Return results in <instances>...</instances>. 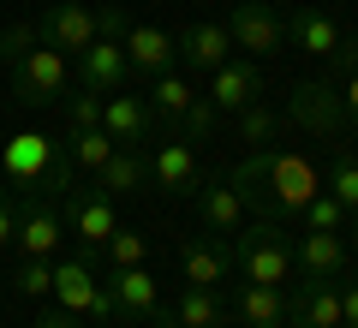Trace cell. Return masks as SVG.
<instances>
[{
  "mask_svg": "<svg viewBox=\"0 0 358 328\" xmlns=\"http://www.w3.org/2000/svg\"><path fill=\"white\" fill-rule=\"evenodd\" d=\"M227 251H233V269H239L251 287H287V280H293V239H287L275 221H263V215H257L251 227L233 233Z\"/></svg>",
  "mask_w": 358,
  "mask_h": 328,
  "instance_id": "1",
  "label": "cell"
},
{
  "mask_svg": "<svg viewBox=\"0 0 358 328\" xmlns=\"http://www.w3.org/2000/svg\"><path fill=\"white\" fill-rule=\"evenodd\" d=\"M317 191H322V179H317V167H310L305 155L275 150V167H268V185H263V197H257V215H263V221L299 215L310 197H317Z\"/></svg>",
  "mask_w": 358,
  "mask_h": 328,
  "instance_id": "2",
  "label": "cell"
},
{
  "mask_svg": "<svg viewBox=\"0 0 358 328\" xmlns=\"http://www.w3.org/2000/svg\"><path fill=\"white\" fill-rule=\"evenodd\" d=\"M72 90V60H66L60 48H30L24 60L13 66V96L24 101V108H54V101Z\"/></svg>",
  "mask_w": 358,
  "mask_h": 328,
  "instance_id": "3",
  "label": "cell"
},
{
  "mask_svg": "<svg viewBox=\"0 0 358 328\" xmlns=\"http://www.w3.org/2000/svg\"><path fill=\"white\" fill-rule=\"evenodd\" d=\"M227 36H233V48H245V60H268V54L287 48V18L268 0H233Z\"/></svg>",
  "mask_w": 358,
  "mask_h": 328,
  "instance_id": "4",
  "label": "cell"
},
{
  "mask_svg": "<svg viewBox=\"0 0 358 328\" xmlns=\"http://www.w3.org/2000/svg\"><path fill=\"white\" fill-rule=\"evenodd\" d=\"M281 120H287V126H299V131H310V138H341V131H346L341 90L322 84V78H310V84H293V96H287Z\"/></svg>",
  "mask_w": 358,
  "mask_h": 328,
  "instance_id": "5",
  "label": "cell"
},
{
  "mask_svg": "<svg viewBox=\"0 0 358 328\" xmlns=\"http://www.w3.org/2000/svg\"><path fill=\"white\" fill-rule=\"evenodd\" d=\"M96 36H102L96 30V6H84V0H48L42 18H36V42L42 48H60L66 60H78Z\"/></svg>",
  "mask_w": 358,
  "mask_h": 328,
  "instance_id": "6",
  "label": "cell"
},
{
  "mask_svg": "<svg viewBox=\"0 0 358 328\" xmlns=\"http://www.w3.org/2000/svg\"><path fill=\"white\" fill-rule=\"evenodd\" d=\"M60 215L72 221V233H78V257L96 269V263H102L108 233L120 227V221H114V197H108L102 185H96V191H78V197H60Z\"/></svg>",
  "mask_w": 358,
  "mask_h": 328,
  "instance_id": "7",
  "label": "cell"
},
{
  "mask_svg": "<svg viewBox=\"0 0 358 328\" xmlns=\"http://www.w3.org/2000/svg\"><path fill=\"white\" fill-rule=\"evenodd\" d=\"M60 239H66V215L54 197L42 191H24L18 197V257H60Z\"/></svg>",
  "mask_w": 358,
  "mask_h": 328,
  "instance_id": "8",
  "label": "cell"
},
{
  "mask_svg": "<svg viewBox=\"0 0 358 328\" xmlns=\"http://www.w3.org/2000/svg\"><path fill=\"white\" fill-rule=\"evenodd\" d=\"M126 78H131V60H126V48H120V42L96 36L84 54H78V90H96V96H120V90H126Z\"/></svg>",
  "mask_w": 358,
  "mask_h": 328,
  "instance_id": "9",
  "label": "cell"
},
{
  "mask_svg": "<svg viewBox=\"0 0 358 328\" xmlns=\"http://www.w3.org/2000/svg\"><path fill=\"white\" fill-rule=\"evenodd\" d=\"M173 48H179V60L192 66L197 78H209L215 66L233 60V36H227V24H215V18H197V24H185V30L173 36Z\"/></svg>",
  "mask_w": 358,
  "mask_h": 328,
  "instance_id": "10",
  "label": "cell"
},
{
  "mask_svg": "<svg viewBox=\"0 0 358 328\" xmlns=\"http://www.w3.org/2000/svg\"><path fill=\"white\" fill-rule=\"evenodd\" d=\"M293 269L305 280H341L346 275V239H341V233L305 227V233H299V245H293Z\"/></svg>",
  "mask_w": 358,
  "mask_h": 328,
  "instance_id": "11",
  "label": "cell"
},
{
  "mask_svg": "<svg viewBox=\"0 0 358 328\" xmlns=\"http://www.w3.org/2000/svg\"><path fill=\"white\" fill-rule=\"evenodd\" d=\"M108 287H114V299H120V316L126 322H150L155 311H162V280L150 275V269H108Z\"/></svg>",
  "mask_w": 358,
  "mask_h": 328,
  "instance_id": "12",
  "label": "cell"
},
{
  "mask_svg": "<svg viewBox=\"0 0 358 328\" xmlns=\"http://www.w3.org/2000/svg\"><path fill=\"white\" fill-rule=\"evenodd\" d=\"M150 126H155V114H150L143 96H108L102 101V131L120 150H143V143H150Z\"/></svg>",
  "mask_w": 358,
  "mask_h": 328,
  "instance_id": "13",
  "label": "cell"
},
{
  "mask_svg": "<svg viewBox=\"0 0 358 328\" xmlns=\"http://www.w3.org/2000/svg\"><path fill=\"white\" fill-rule=\"evenodd\" d=\"M150 179H155V191H173V197L197 191V185H203V167H197V150H192V143H179V138H167L162 150L150 155Z\"/></svg>",
  "mask_w": 358,
  "mask_h": 328,
  "instance_id": "14",
  "label": "cell"
},
{
  "mask_svg": "<svg viewBox=\"0 0 358 328\" xmlns=\"http://www.w3.org/2000/svg\"><path fill=\"white\" fill-rule=\"evenodd\" d=\"M203 96L215 101L221 114H239L245 101L263 96V72H257V60H227V66L209 72V90H203Z\"/></svg>",
  "mask_w": 358,
  "mask_h": 328,
  "instance_id": "15",
  "label": "cell"
},
{
  "mask_svg": "<svg viewBox=\"0 0 358 328\" xmlns=\"http://www.w3.org/2000/svg\"><path fill=\"white\" fill-rule=\"evenodd\" d=\"M287 42H293L299 54H317V60H329V54L346 48V30L334 24L329 13H317V6H293V18H287Z\"/></svg>",
  "mask_w": 358,
  "mask_h": 328,
  "instance_id": "16",
  "label": "cell"
},
{
  "mask_svg": "<svg viewBox=\"0 0 358 328\" xmlns=\"http://www.w3.org/2000/svg\"><path fill=\"white\" fill-rule=\"evenodd\" d=\"M120 48H126L131 72H143V78H162V72H173V60H179L173 36H167L162 24H131L126 36H120Z\"/></svg>",
  "mask_w": 358,
  "mask_h": 328,
  "instance_id": "17",
  "label": "cell"
},
{
  "mask_svg": "<svg viewBox=\"0 0 358 328\" xmlns=\"http://www.w3.org/2000/svg\"><path fill=\"white\" fill-rule=\"evenodd\" d=\"M287 328H341V292H334V280H305L287 299Z\"/></svg>",
  "mask_w": 358,
  "mask_h": 328,
  "instance_id": "18",
  "label": "cell"
},
{
  "mask_svg": "<svg viewBox=\"0 0 358 328\" xmlns=\"http://www.w3.org/2000/svg\"><path fill=\"white\" fill-rule=\"evenodd\" d=\"M197 215H203V227L215 233V239H233V233L245 227V197L227 179H203V185H197Z\"/></svg>",
  "mask_w": 358,
  "mask_h": 328,
  "instance_id": "19",
  "label": "cell"
},
{
  "mask_svg": "<svg viewBox=\"0 0 358 328\" xmlns=\"http://www.w3.org/2000/svg\"><path fill=\"white\" fill-rule=\"evenodd\" d=\"M48 162H54V143L42 138V131H18V138L0 150V167H6L13 185H36V179L48 173Z\"/></svg>",
  "mask_w": 358,
  "mask_h": 328,
  "instance_id": "20",
  "label": "cell"
},
{
  "mask_svg": "<svg viewBox=\"0 0 358 328\" xmlns=\"http://www.w3.org/2000/svg\"><path fill=\"white\" fill-rule=\"evenodd\" d=\"M96 269L84 263V257H54V299H60V311H72V316H84L90 311V299H96Z\"/></svg>",
  "mask_w": 358,
  "mask_h": 328,
  "instance_id": "21",
  "label": "cell"
},
{
  "mask_svg": "<svg viewBox=\"0 0 358 328\" xmlns=\"http://www.w3.org/2000/svg\"><path fill=\"white\" fill-rule=\"evenodd\" d=\"M239 328H287V287H239Z\"/></svg>",
  "mask_w": 358,
  "mask_h": 328,
  "instance_id": "22",
  "label": "cell"
},
{
  "mask_svg": "<svg viewBox=\"0 0 358 328\" xmlns=\"http://www.w3.org/2000/svg\"><path fill=\"white\" fill-rule=\"evenodd\" d=\"M96 185H102L108 197L143 191V185H150V155H143V150H114V155L102 162V173H96Z\"/></svg>",
  "mask_w": 358,
  "mask_h": 328,
  "instance_id": "23",
  "label": "cell"
},
{
  "mask_svg": "<svg viewBox=\"0 0 358 328\" xmlns=\"http://www.w3.org/2000/svg\"><path fill=\"white\" fill-rule=\"evenodd\" d=\"M179 269H185V287H221L227 269H233V251H227V239L221 245H185Z\"/></svg>",
  "mask_w": 358,
  "mask_h": 328,
  "instance_id": "24",
  "label": "cell"
},
{
  "mask_svg": "<svg viewBox=\"0 0 358 328\" xmlns=\"http://www.w3.org/2000/svg\"><path fill=\"white\" fill-rule=\"evenodd\" d=\"M192 96H197V90H192V78H179V72H162V78H155V96H150V114L162 120L167 131H173V126H179V114L192 108Z\"/></svg>",
  "mask_w": 358,
  "mask_h": 328,
  "instance_id": "25",
  "label": "cell"
},
{
  "mask_svg": "<svg viewBox=\"0 0 358 328\" xmlns=\"http://www.w3.org/2000/svg\"><path fill=\"white\" fill-rule=\"evenodd\" d=\"M173 316L185 328H221V316H227V311H221L215 287H185V292H179V304H173Z\"/></svg>",
  "mask_w": 358,
  "mask_h": 328,
  "instance_id": "26",
  "label": "cell"
},
{
  "mask_svg": "<svg viewBox=\"0 0 358 328\" xmlns=\"http://www.w3.org/2000/svg\"><path fill=\"white\" fill-rule=\"evenodd\" d=\"M281 126H287V120L275 114V108H268L263 96H257V101H245V108H239V138L251 143V150H268V143H275V131H281Z\"/></svg>",
  "mask_w": 358,
  "mask_h": 328,
  "instance_id": "27",
  "label": "cell"
},
{
  "mask_svg": "<svg viewBox=\"0 0 358 328\" xmlns=\"http://www.w3.org/2000/svg\"><path fill=\"white\" fill-rule=\"evenodd\" d=\"M268 167H275V150H251V155H245V162L227 173V185L239 191L251 209H257V197H263V185H268Z\"/></svg>",
  "mask_w": 358,
  "mask_h": 328,
  "instance_id": "28",
  "label": "cell"
},
{
  "mask_svg": "<svg viewBox=\"0 0 358 328\" xmlns=\"http://www.w3.org/2000/svg\"><path fill=\"white\" fill-rule=\"evenodd\" d=\"M114 150H120V143L108 138L102 126H96V131H72V138H66V155H72V167H84V173H102V162Z\"/></svg>",
  "mask_w": 358,
  "mask_h": 328,
  "instance_id": "29",
  "label": "cell"
},
{
  "mask_svg": "<svg viewBox=\"0 0 358 328\" xmlns=\"http://www.w3.org/2000/svg\"><path fill=\"white\" fill-rule=\"evenodd\" d=\"M221 126V108L209 96H192V108L179 114V126H173V138L179 143H209V131Z\"/></svg>",
  "mask_w": 358,
  "mask_h": 328,
  "instance_id": "30",
  "label": "cell"
},
{
  "mask_svg": "<svg viewBox=\"0 0 358 328\" xmlns=\"http://www.w3.org/2000/svg\"><path fill=\"white\" fill-rule=\"evenodd\" d=\"M322 191H329L346 215L358 209V155H352V150H341V155L329 162V185H322Z\"/></svg>",
  "mask_w": 358,
  "mask_h": 328,
  "instance_id": "31",
  "label": "cell"
},
{
  "mask_svg": "<svg viewBox=\"0 0 358 328\" xmlns=\"http://www.w3.org/2000/svg\"><path fill=\"white\" fill-rule=\"evenodd\" d=\"M13 292H24V299H48V292H54V257H18Z\"/></svg>",
  "mask_w": 358,
  "mask_h": 328,
  "instance_id": "32",
  "label": "cell"
},
{
  "mask_svg": "<svg viewBox=\"0 0 358 328\" xmlns=\"http://www.w3.org/2000/svg\"><path fill=\"white\" fill-rule=\"evenodd\" d=\"M102 257H108V269H138L143 257H150V239H143L138 227H114L108 245H102Z\"/></svg>",
  "mask_w": 358,
  "mask_h": 328,
  "instance_id": "33",
  "label": "cell"
},
{
  "mask_svg": "<svg viewBox=\"0 0 358 328\" xmlns=\"http://www.w3.org/2000/svg\"><path fill=\"white\" fill-rule=\"evenodd\" d=\"M102 101L108 96H96V90H66V126L72 131H96L102 126Z\"/></svg>",
  "mask_w": 358,
  "mask_h": 328,
  "instance_id": "34",
  "label": "cell"
},
{
  "mask_svg": "<svg viewBox=\"0 0 358 328\" xmlns=\"http://www.w3.org/2000/svg\"><path fill=\"white\" fill-rule=\"evenodd\" d=\"M299 221H305V227H317V233H341V227H346V209L329 197V191H317V197L299 209Z\"/></svg>",
  "mask_w": 358,
  "mask_h": 328,
  "instance_id": "35",
  "label": "cell"
},
{
  "mask_svg": "<svg viewBox=\"0 0 358 328\" xmlns=\"http://www.w3.org/2000/svg\"><path fill=\"white\" fill-rule=\"evenodd\" d=\"M30 48H36V24H6L0 30V66H18Z\"/></svg>",
  "mask_w": 358,
  "mask_h": 328,
  "instance_id": "36",
  "label": "cell"
},
{
  "mask_svg": "<svg viewBox=\"0 0 358 328\" xmlns=\"http://www.w3.org/2000/svg\"><path fill=\"white\" fill-rule=\"evenodd\" d=\"M96 30H102L108 42H120V36L131 30V13L120 6V0H108V6H96Z\"/></svg>",
  "mask_w": 358,
  "mask_h": 328,
  "instance_id": "37",
  "label": "cell"
},
{
  "mask_svg": "<svg viewBox=\"0 0 358 328\" xmlns=\"http://www.w3.org/2000/svg\"><path fill=\"white\" fill-rule=\"evenodd\" d=\"M334 90H341L346 126H358V66H346V72H334Z\"/></svg>",
  "mask_w": 358,
  "mask_h": 328,
  "instance_id": "38",
  "label": "cell"
},
{
  "mask_svg": "<svg viewBox=\"0 0 358 328\" xmlns=\"http://www.w3.org/2000/svg\"><path fill=\"white\" fill-rule=\"evenodd\" d=\"M13 239H18V197L0 185V251H6Z\"/></svg>",
  "mask_w": 358,
  "mask_h": 328,
  "instance_id": "39",
  "label": "cell"
},
{
  "mask_svg": "<svg viewBox=\"0 0 358 328\" xmlns=\"http://www.w3.org/2000/svg\"><path fill=\"white\" fill-rule=\"evenodd\" d=\"M84 316H96V322H108V316H120V299H114V287H108V280L96 287V299H90V311H84Z\"/></svg>",
  "mask_w": 358,
  "mask_h": 328,
  "instance_id": "40",
  "label": "cell"
},
{
  "mask_svg": "<svg viewBox=\"0 0 358 328\" xmlns=\"http://www.w3.org/2000/svg\"><path fill=\"white\" fill-rule=\"evenodd\" d=\"M36 328H84V322H78L72 311H60V304H54V311H42V316H36Z\"/></svg>",
  "mask_w": 358,
  "mask_h": 328,
  "instance_id": "41",
  "label": "cell"
},
{
  "mask_svg": "<svg viewBox=\"0 0 358 328\" xmlns=\"http://www.w3.org/2000/svg\"><path fill=\"white\" fill-rule=\"evenodd\" d=\"M341 328H358V280L341 292Z\"/></svg>",
  "mask_w": 358,
  "mask_h": 328,
  "instance_id": "42",
  "label": "cell"
},
{
  "mask_svg": "<svg viewBox=\"0 0 358 328\" xmlns=\"http://www.w3.org/2000/svg\"><path fill=\"white\" fill-rule=\"evenodd\" d=\"M150 322H155V328H185V322H179V316H173V311H155V316H150Z\"/></svg>",
  "mask_w": 358,
  "mask_h": 328,
  "instance_id": "43",
  "label": "cell"
},
{
  "mask_svg": "<svg viewBox=\"0 0 358 328\" xmlns=\"http://www.w3.org/2000/svg\"><path fill=\"white\" fill-rule=\"evenodd\" d=\"M352 251H358V209H352Z\"/></svg>",
  "mask_w": 358,
  "mask_h": 328,
  "instance_id": "44",
  "label": "cell"
},
{
  "mask_svg": "<svg viewBox=\"0 0 358 328\" xmlns=\"http://www.w3.org/2000/svg\"><path fill=\"white\" fill-rule=\"evenodd\" d=\"M268 6H299V0H268Z\"/></svg>",
  "mask_w": 358,
  "mask_h": 328,
  "instance_id": "45",
  "label": "cell"
},
{
  "mask_svg": "<svg viewBox=\"0 0 358 328\" xmlns=\"http://www.w3.org/2000/svg\"><path fill=\"white\" fill-rule=\"evenodd\" d=\"M352 48H358V36H352Z\"/></svg>",
  "mask_w": 358,
  "mask_h": 328,
  "instance_id": "46",
  "label": "cell"
}]
</instances>
